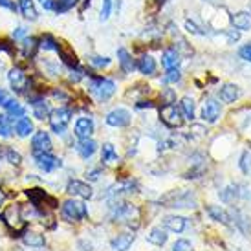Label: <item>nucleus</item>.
Here are the masks:
<instances>
[{"label": "nucleus", "mask_w": 251, "mask_h": 251, "mask_svg": "<svg viewBox=\"0 0 251 251\" xmlns=\"http://www.w3.org/2000/svg\"><path fill=\"white\" fill-rule=\"evenodd\" d=\"M92 94L98 98V101H108V99L116 94V84L110 79H103V77H92L90 81Z\"/></svg>", "instance_id": "f257e3e1"}, {"label": "nucleus", "mask_w": 251, "mask_h": 251, "mask_svg": "<svg viewBox=\"0 0 251 251\" xmlns=\"http://www.w3.org/2000/svg\"><path fill=\"white\" fill-rule=\"evenodd\" d=\"M2 220L6 222L9 231H13V233H24V229H26V222L22 218V211L19 205H9L2 213Z\"/></svg>", "instance_id": "f03ea898"}, {"label": "nucleus", "mask_w": 251, "mask_h": 251, "mask_svg": "<svg viewBox=\"0 0 251 251\" xmlns=\"http://www.w3.org/2000/svg\"><path fill=\"white\" fill-rule=\"evenodd\" d=\"M63 216L68 222H79V220L88 216V209H86L84 202H81V200H75V198L66 200L63 203Z\"/></svg>", "instance_id": "7ed1b4c3"}, {"label": "nucleus", "mask_w": 251, "mask_h": 251, "mask_svg": "<svg viewBox=\"0 0 251 251\" xmlns=\"http://www.w3.org/2000/svg\"><path fill=\"white\" fill-rule=\"evenodd\" d=\"M160 119L163 121V125H167L169 128H180L183 125V114L178 106L173 105H163L160 108Z\"/></svg>", "instance_id": "20e7f679"}, {"label": "nucleus", "mask_w": 251, "mask_h": 251, "mask_svg": "<svg viewBox=\"0 0 251 251\" xmlns=\"http://www.w3.org/2000/svg\"><path fill=\"white\" fill-rule=\"evenodd\" d=\"M72 119V108H57L50 114V126L55 134H64Z\"/></svg>", "instance_id": "39448f33"}, {"label": "nucleus", "mask_w": 251, "mask_h": 251, "mask_svg": "<svg viewBox=\"0 0 251 251\" xmlns=\"http://www.w3.org/2000/svg\"><path fill=\"white\" fill-rule=\"evenodd\" d=\"M33 160H35L37 167L44 171V173H51V171H55V169L63 165L61 160L55 158L51 152H33Z\"/></svg>", "instance_id": "423d86ee"}, {"label": "nucleus", "mask_w": 251, "mask_h": 251, "mask_svg": "<svg viewBox=\"0 0 251 251\" xmlns=\"http://www.w3.org/2000/svg\"><path fill=\"white\" fill-rule=\"evenodd\" d=\"M220 114H222V106H220V103H218L215 98L203 99V105H202V119L203 121L215 123V121H218Z\"/></svg>", "instance_id": "0eeeda50"}, {"label": "nucleus", "mask_w": 251, "mask_h": 251, "mask_svg": "<svg viewBox=\"0 0 251 251\" xmlns=\"http://www.w3.org/2000/svg\"><path fill=\"white\" fill-rule=\"evenodd\" d=\"M130 112L125 108H116L106 114V125L116 126V128H123V126L130 125Z\"/></svg>", "instance_id": "6e6552de"}, {"label": "nucleus", "mask_w": 251, "mask_h": 251, "mask_svg": "<svg viewBox=\"0 0 251 251\" xmlns=\"http://www.w3.org/2000/svg\"><path fill=\"white\" fill-rule=\"evenodd\" d=\"M165 207H195V198L189 195V193H173L163 198Z\"/></svg>", "instance_id": "1a4fd4ad"}, {"label": "nucleus", "mask_w": 251, "mask_h": 251, "mask_svg": "<svg viewBox=\"0 0 251 251\" xmlns=\"http://www.w3.org/2000/svg\"><path fill=\"white\" fill-rule=\"evenodd\" d=\"M7 81H9V84H11L13 92H19V94L26 90V86H28V83H29L26 74H24L19 66H15V68L9 70V74H7Z\"/></svg>", "instance_id": "9d476101"}, {"label": "nucleus", "mask_w": 251, "mask_h": 251, "mask_svg": "<svg viewBox=\"0 0 251 251\" xmlns=\"http://www.w3.org/2000/svg\"><path fill=\"white\" fill-rule=\"evenodd\" d=\"M66 193L72 196H79V198H83V200H88V198H92V195H94V191H92L90 185L84 183V181H79V180L68 181Z\"/></svg>", "instance_id": "9b49d317"}, {"label": "nucleus", "mask_w": 251, "mask_h": 251, "mask_svg": "<svg viewBox=\"0 0 251 251\" xmlns=\"http://www.w3.org/2000/svg\"><path fill=\"white\" fill-rule=\"evenodd\" d=\"M31 147H33V152H51L53 149V143H51V138H50L48 132H37L31 140Z\"/></svg>", "instance_id": "f8f14e48"}, {"label": "nucleus", "mask_w": 251, "mask_h": 251, "mask_svg": "<svg viewBox=\"0 0 251 251\" xmlns=\"http://www.w3.org/2000/svg\"><path fill=\"white\" fill-rule=\"evenodd\" d=\"M92 134H94V121L92 118H79L75 121V136L79 140H86V138H90Z\"/></svg>", "instance_id": "ddd939ff"}, {"label": "nucleus", "mask_w": 251, "mask_h": 251, "mask_svg": "<svg viewBox=\"0 0 251 251\" xmlns=\"http://www.w3.org/2000/svg\"><path fill=\"white\" fill-rule=\"evenodd\" d=\"M134 240H136L134 233H123V235H118V237L114 238L110 242V246L114 251H128L130 246L134 244Z\"/></svg>", "instance_id": "4468645a"}, {"label": "nucleus", "mask_w": 251, "mask_h": 251, "mask_svg": "<svg viewBox=\"0 0 251 251\" xmlns=\"http://www.w3.org/2000/svg\"><path fill=\"white\" fill-rule=\"evenodd\" d=\"M29 105L33 106V116H35L37 119L50 118L51 110H50L48 103L44 101V98H31V99H29Z\"/></svg>", "instance_id": "2eb2a0df"}, {"label": "nucleus", "mask_w": 251, "mask_h": 251, "mask_svg": "<svg viewBox=\"0 0 251 251\" xmlns=\"http://www.w3.org/2000/svg\"><path fill=\"white\" fill-rule=\"evenodd\" d=\"M180 51L176 48H171L167 51H163V55H161V64L165 66V70H171V68H180Z\"/></svg>", "instance_id": "dca6fc26"}, {"label": "nucleus", "mask_w": 251, "mask_h": 251, "mask_svg": "<svg viewBox=\"0 0 251 251\" xmlns=\"http://www.w3.org/2000/svg\"><path fill=\"white\" fill-rule=\"evenodd\" d=\"M96 151H98V143H96L94 140H90V138H86V140H79V143H77V152H79V156H81L83 160L92 158Z\"/></svg>", "instance_id": "f3484780"}, {"label": "nucleus", "mask_w": 251, "mask_h": 251, "mask_svg": "<svg viewBox=\"0 0 251 251\" xmlns=\"http://www.w3.org/2000/svg\"><path fill=\"white\" fill-rule=\"evenodd\" d=\"M41 48L39 46V41H37L35 37H26V39H22V44H21V51L24 59H33L37 55V50Z\"/></svg>", "instance_id": "a211bd4d"}, {"label": "nucleus", "mask_w": 251, "mask_h": 251, "mask_svg": "<svg viewBox=\"0 0 251 251\" xmlns=\"http://www.w3.org/2000/svg\"><path fill=\"white\" fill-rule=\"evenodd\" d=\"M231 22L233 26L238 29V31H250L251 29V15L248 11H238L231 17Z\"/></svg>", "instance_id": "6ab92c4d"}, {"label": "nucleus", "mask_w": 251, "mask_h": 251, "mask_svg": "<svg viewBox=\"0 0 251 251\" xmlns=\"http://www.w3.org/2000/svg\"><path fill=\"white\" fill-rule=\"evenodd\" d=\"M15 132L19 138H28L29 134H33V123L31 119L26 118V116H21V118L15 121Z\"/></svg>", "instance_id": "aec40b11"}, {"label": "nucleus", "mask_w": 251, "mask_h": 251, "mask_svg": "<svg viewBox=\"0 0 251 251\" xmlns=\"http://www.w3.org/2000/svg\"><path fill=\"white\" fill-rule=\"evenodd\" d=\"M57 53H59V57L63 59V63L68 64L70 68H77V66H79V61H77L75 53L72 51L70 46H64V44L59 42V46H57Z\"/></svg>", "instance_id": "412c9836"}, {"label": "nucleus", "mask_w": 251, "mask_h": 251, "mask_svg": "<svg viewBox=\"0 0 251 251\" xmlns=\"http://www.w3.org/2000/svg\"><path fill=\"white\" fill-rule=\"evenodd\" d=\"M118 59L119 66H121V70L125 72V74H130V72L136 70V63H134V59L125 48H118Z\"/></svg>", "instance_id": "4be33fe9"}, {"label": "nucleus", "mask_w": 251, "mask_h": 251, "mask_svg": "<svg viewBox=\"0 0 251 251\" xmlns=\"http://www.w3.org/2000/svg\"><path fill=\"white\" fill-rule=\"evenodd\" d=\"M218 96H220V99H222L224 103H235L238 99V96H240V92H238L237 84H224Z\"/></svg>", "instance_id": "5701e85b"}, {"label": "nucleus", "mask_w": 251, "mask_h": 251, "mask_svg": "<svg viewBox=\"0 0 251 251\" xmlns=\"http://www.w3.org/2000/svg\"><path fill=\"white\" fill-rule=\"evenodd\" d=\"M185 218L183 216H165L163 218V226L167 227L169 231H173V233H181V231L185 229Z\"/></svg>", "instance_id": "b1692460"}, {"label": "nucleus", "mask_w": 251, "mask_h": 251, "mask_svg": "<svg viewBox=\"0 0 251 251\" xmlns=\"http://www.w3.org/2000/svg\"><path fill=\"white\" fill-rule=\"evenodd\" d=\"M207 213H209V216L213 218V220H216V222L224 224V226H231L229 213L224 211L222 207H218V205H209V207H207Z\"/></svg>", "instance_id": "393cba45"}, {"label": "nucleus", "mask_w": 251, "mask_h": 251, "mask_svg": "<svg viewBox=\"0 0 251 251\" xmlns=\"http://www.w3.org/2000/svg\"><path fill=\"white\" fill-rule=\"evenodd\" d=\"M136 68H138L143 75H152L154 72H156V61H154V57H151V55H143L140 61H138Z\"/></svg>", "instance_id": "a878e982"}, {"label": "nucleus", "mask_w": 251, "mask_h": 251, "mask_svg": "<svg viewBox=\"0 0 251 251\" xmlns=\"http://www.w3.org/2000/svg\"><path fill=\"white\" fill-rule=\"evenodd\" d=\"M19 9H21L22 15H24L28 21H37V17H39L33 0H19Z\"/></svg>", "instance_id": "bb28decb"}, {"label": "nucleus", "mask_w": 251, "mask_h": 251, "mask_svg": "<svg viewBox=\"0 0 251 251\" xmlns=\"http://www.w3.org/2000/svg\"><path fill=\"white\" fill-rule=\"evenodd\" d=\"M22 242L29 246V248H44V244H46L44 237L39 235V233H24L22 235Z\"/></svg>", "instance_id": "cd10ccee"}, {"label": "nucleus", "mask_w": 251, "mask_h": 251, "mask_svg": "<svg viewBox=\"0 0 251 251\" xmlns=\"http://www.w3.org/2000/svg\"><path fill=\"white\" fill-rule=\"evenodd\" d=\"M147 240L154 246H163L167 242V233H165V229H161V227H156V229H152L147 235Z\"/></svg>", "instance_id": "c85d7f7f"}, {"label": "nucleus", "mask_w": 251, "mask_h": 251, "mask_svg": "<svg viewBox=\"0 0 251 251\" xmlns=\"http://www.w3.org/2000/svg\"><path fill=\"white\" fill-rule=\"evenodd\" d=\"M4 108L7 110V116H11V118H21V116H24V106L17 99H7Z\"/></svg>", "instance_id": "c756f323"}, {"label": "nucleus", "mask_w": 251, "mask_h": 251, "mask_svg": "<svg viewBox=\"0 0 251 251\" xmlns=\"http://www.w3.org/2000/svg\"><path fill=\"white\" fill-rule=\"evenodd\" d=\"M180 106H181V114H183V118L189 119V121H193V119H195V101L185 96V98L181 99Z\"/></svg>", "instance_id": "7c9ffc66"}, {"label": "nucleus", "mask_w": 251, "mask_h": 251, "mask_svg": "<svg viewBox=\"0 0 251 251\" xmlns=\"http://www.w3.org/2000/svg\"><path fill=\"white\" fill-rule=\"evenodd\" d=\"M11 132H13V125H11L9 116H6V114L0 116V136H2V138H9Z\"/></svg>", "instance_id": "2f4dec72"}, {"label": "nucleus", "mask_w": 251, "mask_h": 251, "mask_svg": "<svg viewBox=\"0 0 251 251\" xmlns=\"http://www.w3.org/2000/svg\"><path fill=\"white\" fill-rule=\"evenodd\" d=\"M101 160L103 161H118V152L112 143H105L101 149Z\"/></svg>", "instance_id": "473e14b6"}, {"label": "nucleus", "mask_w": 251, "mask_h": 251, "mask_svg": "<svg viewBox=\"0 0 251 251\" xmlns=\"http://www.w3.org/2000/svg\"><path fill=\"white\" fill-rule=\"evenodd\" d=\"M79 0H55V11L57 13H66L72 7L77 6Z\"/></svg>", "instance_id": "72a5a7b5"}, {"label": "nucleus", "mask_w": 251, "mask_h": 251, "mask_svg": "<svg viewBox=\"0 0 251 251\" xmlns=\"http://www.w3.org/2000/svg\"><path fill=\"white\" fill-rule=\"evenodd\" d=\"M42 50H55L57 51V46H59V41H55V37L53 35H50V33H46V35L41 39V44H39Z\"/></svg>", "instance_id": "f704fd0d"}, {"label": "nucleus", "mask_w": 251, "mask_h": 251, "mask_svg": "<svg viewBox=\"0 0 251 251\" xmlns=\"http://www.w3.org/2000/svg\"><path fill=\"white\" fill-rule=\"evenodd\" d=\"M6 160L11 163V165H21L22 156L15 149H6Z\"/></svg>", "instance_id": "c9c22d12"}, {"label": "nucleus", "mask_w": 251, "mask_h": 251, "mask_svg": "<svg viewBox=\"0 0 251 251\" xmlns=\"http://www.w3.org/2000/svg\"><path fill=\"white\" fill-rule=\"evenodd\" d=\"M185 28H187V31L189 33H193V35H205V31H203V29L200 28L195 21H191V19L185 21Z\"/></svg>", "instance_id": "e433bc0d"}, {"label": "nucleus", "mask_w": 251, "mask_h": 251, "mask_svg": "<svg viewBox=\"0 0 251 251\" xmlns=\"http://www.w3.org/2000/svg\"><path fill=\"white\" fill-rule=\"evenodd\" d=\"M110 13H112V0H103V7H101V15H99V21H101V22L108 21Z\"/></svg>", "instance_id": "4c0bfd02"}, {"label": "nucleus", "mask_w": 251, "mask_h": 251, "mask_svg": "<svg viewBox=\"0 0 251 251\" xmlns=\"http://www.w3.org/2000/svg\"><path fill=\"white\" fill-rule=\"evenodd\" d=\"M180 79H181L180 68H171V70H167V74H165V81H167V83H178Z\"/></svg>", "instance_id": "58836bf2"}, {"label": "nucleus", "mask_w": 251, "mask_h": 251, "mask_svg": "<svg viewBox=\"0 0 251 251\" xmlns=\"http://www.w3.org/2000/svg\"><path fill=\"white\" fill-rule=\"evenodd\" d=\"M90 63L94 64L96 68H105V66H108V64H110V59H108V57L94 55V57H90Z\"/></svg>", "instance_id": "ea45409f"}, {"label": "nucleus", "mask_w": 251, "mask_h": 251, "mask_svg": "<svg viewBox=\"0 0 251 251\" xmlns=\"http://www.w3.org/2000/svg\"><path fill=\"white\" fill-rule=\"evenodd\" d=\"M173 251H193V246H191L189 240L180 238V240H176V244L173 246Z\"/></svg>", "instance_id": "a19ab883"}, {"label": "nucleus", "mask_w": 251, "mask_h": 251, "mask_svg": "<svg viewBox=\"0 0 251 251\" xmlns=\"http://www.w3.org/2000/svg\"><path fill=\"white\" fill-rule=\"evenodd\" d=\"M161 99H163V105H173L175 103V92L173 88H165L161 92Z\"/></svg>", "instance_id": "79ce46f5"}, {"label": "nucleus", "mask_w": 251, "mask_h": 251, "mask_svg": "<svg viewBox=\"0 0 251 251\" xmlns=\"http://www.w3.org/2000/svg\"><path fill=\"white\" fill-rule=\"evenodd\" d=\"M238 55H240V59H244V61H248V63H251V42H248V44H244L242 48L238 50Z\"/></svg>", "instance_id": "37998d69"}, {"label": "nucleus", "mask_w": 251, "mask_h": 251, "mask_svg": "<svg viewBox=\"0 0 251 251\" xmlns=\"http://www.w3.org/2000/svg\"><path fill=\"white\" fill-rule=\"evenodd\" d=\"M83 79V70H79V68H72V72H70V81L72 83H79Z\"/></svg>", "instance_id": "c03bdc74"}, {"label": "nucleus", "mask_w": 251, "mask_h": 251, "mask_svg": "<svg viewBox=\"0 0 251 251\" xmlns=\"http://www.w3.org/2000/svg\"><path fill=\"white\" fill-rule=\"evenodd\" d=\"M13 39L15 41H19V39H26V29L22 28V26H19V28L13 31Z\"/></svg>", "instance_id": "a18cd8bd"}, {"label": "nucleus", "mask_w": 251, "mask_h": 251, "mask_svg": "<svg viewBox=\"0 0 251 251\" xmlns=\"http://www.w3.org/2000/svg\"><path fill=\"white\" fill-rule=\"evenodd\" d=\"M0 51H7V53H13V48L7 41H0Z\"/></svg>", "instance_id": "49530a36"}, {"label": "nucleus", "mask_w": 251, "mask_h": 251, "mask_svg": "<svg viewBox=\"0 0 251 251\" xmlns=\"http://www.w3.org/2000/svg\"><path fill=\"white\" fill-rule=\"evenodd\" d=\"M227 39H229V42H235V41H238L240 39V31L238 29H231V31H227Z\"/></svg>", "instance_id": "de8ad7c7"}, {"label": "nucleus", "mask_w": 251, "mask_h": 251, "mask_svg": "<svg viewBox=\"0 0 251 251\" xmlns=\"http://www.w3.org/2000/svg\"><path fill=\"white\" fill-rule=\"evenodd\" d=\"M0 7H6V9H11V11L17 9V6H15L11 0H0Z\"/></svg>", "instance_id": "09e8293b"}, {"label": "nucleus", "mask_w": 251, "mask_h": 251, "mask_svg": "<svg viewBox=\"0 0 251 251\" xmlns=\"http://www.w3.org/2000/svg\"><path fill=\"white\" fill-rule=\"evenodd\" d=\"M42 7L48 9V11L55 9V0H42Z\"/></svg>", "instance_id": "8fccbe9b"}, {"label": "nucleus", "mask_w": 251, "mask_h": 251, "mask_svg": "<svg viewBox=\"0 0 251 251\" xmlns=\"http://www.w3.org/2000/svg\"><path fill=\"white\" fill-rule=\"evenodd\" d=\"M51 94H53V98L63 99V101H66V99H68V96H66L64 92H61V90H53V92H51Z\"/></svg>", "instance_id": "3c124183"}, {"label": "nucleus", "mask_w": 251, "mask_h": 251, "mask_svg": "<svg viewBox=\"0 0 251 251\" xmlns=\"http://www.w3.org/2000/svg\"><path fill=\"white\" fill-rule=\"evenodd\" d=\"M99 175H101V171H99V169H96V171H92L90 175H88V178H90V180H98Z\"/></svg>", "instance_id": "603ef678"}, {"label": "nucleus", "mask_w": 251, "mask_h": 251, "mask_svg": "<svg viewBox=\"0 0 251 251\" xmlns=\"http://www.w3.org/2000/svg\"><path fill=\"white\" fill-rule=\"evenodd\" d=\"M4 200H6V195L0 191V209H2V205H4Z\"/></svg>", "instance_id": "864d4df0"}, {"label": "nucleus", "mask_w": 251, "mask_h": 251, "mask_svg": "<svg viewBox=\"0 0 251 251\" xmlns=\"http://www.w3.org/2000/svg\"><path fill=\"white\" fill-rule=\"evenodd\" d=\"M158 2H160V4H163V2H167V0H158Z\"/></svg>", "instance_id": "5fc2aeb1"}]
</instances>
